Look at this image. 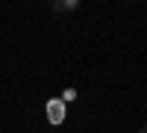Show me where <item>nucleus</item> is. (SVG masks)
<instances>
[{
  "instance_id": "1",
  "label": "nucleus",
  "mask_w": 147,
  "mask_h": 133,
  "mask_svg": "<svg viewBox=\"0 0 147 133\" xmlns=\"http://www.w3.org/2000/svg\"><path fill=\"white\" fill-rule=\"evenodd\" d=\"M44 113H47V121H50V124H62V121H65V115H68L65 101H62V98H59V101H47Z\"/></svg>"
},
{
  "instance_id": "2",
  "label": "nucleus",
  "mask_w": 147,
  "mask_h": 133,
  "mask_svg": "<svg viewBox=\"0 0 147 133\" xmlns=\"http://www.w3.org/2000/svg\"><path fill=\"white\" fill-rule=\"evenodd\" d=\"M74 9H80L77 0H53V12H59V15H68Z\"/></svg>"
},
{
  "instance_id": "3",
  "label": "nucleus",
  "mask_w": 147,
  "mask_h": 133,
  "mask_svg": "<svg viewBox=\"0 0 147 133\" xmlns=\"http://www.w3.org/2000/svg\"><path fill=\"white\" fill-rule=\"evenodd\" d=\"M74 98H77V89H65L62 92V101H74Z\"/></svg>"
},
{
  "instance_id": "4",
  "label": "nucleus",
  "mask_w": 147,
  "mask_h": 133,
  "mask_svg": "<svg viewBox=\"0 0 147 133\" xmlns=\"http://www.w3.org/2000/svg\"><path fill=\"white\" fill-rule=\"evenodd\" d=\"M138 133H147V124H144V127H141V130H138Z\"/></svg>"
}]
</instances>
